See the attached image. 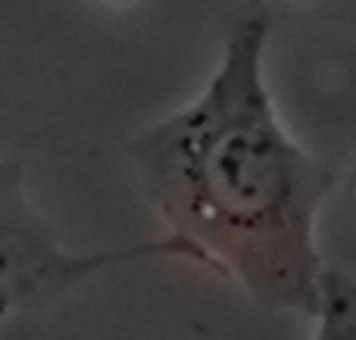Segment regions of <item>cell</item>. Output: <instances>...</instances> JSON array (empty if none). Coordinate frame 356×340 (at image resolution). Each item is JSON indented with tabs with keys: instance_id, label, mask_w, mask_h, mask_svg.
<instances>
[{
	"instance_id": "cell-2",
	"label": "cell",
	"mask_w": 356,
	"mask_h": 340,
	"mask_svg": "<svg viewBox=\"0 0 356 340\" xmlns=\"http://www.w3.org/2000/svg\"><path fill=\"white\" fill-rule=\"evenodd\" d=\"M141 256H175V247L156 237L100 253L66 250L54 222L25 191V166L0 160V322L50 309L72 297L91 275Z\"/></svg>"
},
{
	"instance_id": "cell-4",
	"label": "cell",
	"mask_w": 356,
	"mask_h": 340,
	"mask_svg": "<svg viewBox=\"0 0 356 340\" xmlns=\"http://www.w3.org/2000/svg\"><path fill=\"white\" fill-rule=\"evenodd\" d=\"M110 3H131V0H110Z\"/></svg>"
},
{
	"instance_id": "cell-3",
	"label": "cell",
	"mask_w": 356,
	"mask_h": 340,
	"mask_svg": "<svg viewBox=\"0 0 356 340\" xmlns=\"http://www.w3.org/2000/svg\"><path fill=\"white\" fill-rule=\"evenodd\" d=\"M313 340H356V278L334 266L322 272Z\"/></svg>"
},
{
	"instance_id": "cell-1",
	"label": "cell",
	"mask_w": 356,
	"mask_h": 340,
	"mask_svg": "<svg viewBox=\"0 0 356 340\" xmlns=\"http://www.w3.org/2000/svg\"><path fill=\"white\" fill-rule=\"evenodd\" d=\"M266 41L269 16H241L207 87L147 125L129 153L175 260L266 309L313 318L325 272L316 222L338 172L284 131L263 75Z\"/></svg>"
}]
</instances>
